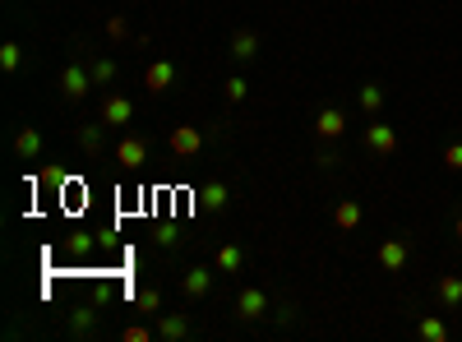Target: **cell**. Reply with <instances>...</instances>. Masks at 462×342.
Masks as SVG:
<instances>
[{
  "label": "cell",
  "instance_id": "1",
  "mask_svg": "<svg viewBox=\"0 0 462 342\" xmlns=\"http://www.w3.org/2000/svg\"><path fill=\"white\" fill-rule=\"evenodd\" d=\"M88 88H93V70H88V65H65V74H61V93L70 97V102H79Z\"/></svg>",
  "mask_w": 462,
  "mask_h": 342
},
{
  "label": "cell",
  "instance_id": "2",
  "mask_svg": "<svg viewBox=\"0 0 462 342\" xmlns=\"http://www.w3.org/2000/svg\"><path fill=\"white\" fill-rule=\"evenodd\" d=\"M181 291H185V296H190V301L209 296V291H213V268H209V263H194V268H190V273H185V278H181Z\"/></svg>",
  "mask_w": 462,
  "mask_h": 342
},
{
  "label": "cell",
  "instance_id": "3",
  "mask_svg": "<svg viewBox=\"0 0 462 342\" xmlns=\"http://www.w3.org/2000/svg\"><path fill=\"white\" fill-rule=\"evenodd\" d=\"M199 149H204V134L194 130V125H176L171 130V153L176 158H194Z\"/></svg>",
  "mask_w": 462,
  "mask_h": 342
},
{
  "label": "cell",
  "instance_id": "4",
  "mask_svg": "<svg viewBox=\"0 0 462 342\" xmlns=\"http://www.w3.org/2000/svg\"><path fill=\"white\" fill-rule=\"evenodd\" d=\"M171 84H176V65L171 61H153L149 74H144V88H149V93H166Z\"/></svg>",
  "mask_w": 462,
  "mask_h": 342
},
{
  "label": "cell",
  "instance_id": "5",
  "mask_svg": "<svg viewBox=\"0 0 462 342\" xmlns=\"http://www.w3.org/2000/svg\"><path fill=\"white\" fill-rule=\"evenodd\" d=\"M134 121V102L130 97H106L102 102V125H130Z\"/></svg>",
  "mask_w": 462,
  "mask_h": 342
},
{
  "label": "cell",
  "instance_id": "6",
  "mask_svg": "<svg viewBox=\"0 0 462 342\" xmlns=\"http://www.w3.org/2000/svg\"><path fill=\"white\" fill-rule=\"evenodd\" d=\"M366 144L379 153V158H388V153H398V130H393V125H370Z\"/></svg>",
  "mask_w": 462,
  "mask_h": 342
},
{
  "label": "cell",
  "instance_id": "7",
  "mask_svg": "<svg viewBox=\"0 0 462 342\" xmlns=\"http://www.w3.org/2000/svg\"><path fill=\"white\" fill-rule=\"evenodd\" d=\"M236 310H241V319H259L263 310H268V296H263L259 287H245L241 301H236Z\"/></svg>",
  "mask_w": 462,
  "mask_h": 342
},
{
  "label": "cell",
  "instance_id": "8",
  "mask_svg": "<svg viewBox=\"0 0 462 342\" xmlns=\"http://www.w3.org/2000/svg\"><path fill=\"white\" fill-rule=\"evenodd\" d=\"M314 130H319V139H338V134L347 130V116H342L338 106H328V111H319V121H314Z\"/></svg>",
  "mask_w": 462,
  "mask_h": 342
},
{
  "label": "cell",
  "instance_id": "9",
  "mask_svg": "<svg viewBox=\"0 0 462 342\" xmlns=\"http://www.w3.org/2000/svg\"><path fill=\"white\" fill-rule=\"evenodd\" d=\"M116 162H121V167H144V162H149V149H144L139 139H121L116 144Z\"/></svg>",
  "mask_w": 462,
  "mask_h": 342
},
{
  "label": "cell",
  "instance_id": "10",
  "mask_svg": "<svg viewBox=\"0 0 462 342\" xmlns=\"http://www.w3.org/2000/svg\"><path fill=\"white\" fill-rule=\"evenodd\" d=\"M333 227H338V231H356L361 227V203L356 199H342L338 208H333Z\"/></svg>",
  "mask_w": 462,
  "mask_h": 342
},
{
  "label": "cell",
  "instance_id": "11",
  "mask_svg": "<svg viewBox=\"0 0 462 342\" xmlns=\"http://www.w3.org/2000/svg\"><path fill=\"white\" fill-rule=\"evenodd\" d=\"M14 153H19V158H28V162H33L37 153H42V134H37L33 125H24V130L14 134Z\"/></svg>",
  "mask_w": 462,
  "mask_h": 342
},
{
  "label": "cell",
  "instance_id": "12",
  "mask_svg": "<svg viewBox=\"0 0 462 342\" xmlns=\"http://www.w3.org/2000/svg\"><path fill=\"white\" fill-rule=\"evenodd\" d=\"M227 199H231V190L222 181H213V185H204V190H199V203H204V208H213V213L227 208Z\"/></svg>",
  "mask_w": 462,
  "mask_h": 342
},
{
  "label": "cell",
  "instance_id": "13",
  "mask_svg": "<svg viewBox=\"0 0 462 342\" xmlns=\"http://www.w3.org/2000/svg\"><path fill=\"white\" fill-rule=\"evenodd\" d=\"M231 56H236V61H254V56H259V37H254V33H245V28H241V33H236L231 37Z\"/></svg>",
  "mask_w": 462,
  "mask_h": 342
},
{
  "label": "cell",
  "instance_id": "14",
  "mask_svg": "<svg viewBox=\"0 0 462 342\" xmlns=\"http://www.w3.org/2000/svg\"><path fill=\"white\" fill-rule=\"evenodd\" d=\"M379 263H384L388 273H398L402 263H407V246H402V241H384V246H379Z\"/></svg>",
  "mask_w": 462,
  "mask_h": 342
},
{
  "label": "cell",
  "instance_id": "15",
  "mask_svg": "<svg viewBox=\"0 0 462 342\" xmlns=\"http://www.w3.org/2000/svg\"><path fill=\"white\" fill-rule=\"evenodd\" d=\"M153 333L171 342V338H185V333H190V324H185L181 315H157V328H153Z\"/></svg>",
  "mask_w": 462,
  "mask_h": 342
},
{
  "label": "cell",
  "instance_id": "16",
  "mask_svg": "<svg viewBox=\"0 0 462 342\" xmlns=\"http://www.w3.org/2000/svg\"><path fill=\"white\" fill-rule=\"evenodd\" d=\"M439 301H444V306H462V273L439 278Z\"/></svg>",
  "mask_w": 462,
  "mask_h": 342
},
{
  "label": "cell",
  "instance_id": "17",
  "mask_svg": "<svg viewBox=\"0 0 462 342\" xmlns=\"http://www.w3.org/2000/svg\"><path fill=\"white\" fill-rule=\"evenodd\" d=\"M241 263H245V250L241 246H222L218 250V273H241Z\"/></svg>",
  "mask_w": 462,
  "mask_h": 342
},
{
  "label": "cell",
  "instance_id": "18",
  "mask_svg": "<svg viewBox=\"0 0 462 342\" xmlns=\"http://www.w3.org/2000/svg\"><path fill=\"white\" fill-rule=\"evenodd\" d=\"M134 306H139V315H162V291L144 287L139 296H134Z\"/></svg>",
  "mask_w": 462,
  "mask_h": 342
},
{
  "label": "cell",
  "instance_id": "19",
  "mask_svg": "<svg viewBox=\"0 0 462 342\" xmlns=\"http://www.w3.org/2000/svg\"><path fill=\"white\" fill-rule=\"evenodd\" d=\"M93 319H97L93 306H79L74 315H70V333H93Z\"/></svg>",
  "mask_w": 462,
  "mask_h": 342
},
{
  "label": "cell",
  "instance_id": "20",
  "mask_svg": "<svg viewBox=\"0 0 462 342\" xmlns=\"http://www.w3.org/2000/svg\"><path fill=\"white\" fill-rule=\"evenodd\" d=\"M416 333L426 338V342H444V338H448V328H444V319L430 315V319H421V324H416Z\"/></svg>",
  "mask_w": 462,
  "mask_h": 342
},
{
  "label": "cell",
  "instance_id": "21",
  "mask_svg": "<svg viewBox=\"0 0 462 342\" xmlns=\"http://www.w3.org/2000/svg\"><path fill=\"white\" fill-rule=\"evenodd\" d=\"M19 65H24V46H19V42H5V46H0V70L14 74Z\"/></svg>",
  "mask_w": 462,
  "mask_h": 342
},
{
  "label": "cell",
  "instance_id": "22",
  "mask_svg": "<svg viewBox=\"0 0 462 342\" xmlns=\"http://www.w3.org/2000/svg\"><path fill=\"white\" fill-rule=\"evenodd\" d=\"M102 130H106L102 121H97V125H84V130H79V144H84V153H97V149H102Z\"/></svg>",
  "mask_w": 462,
  "mask_h": 342
},
{
  "label": "cell",
  "instance_id": "23",
  "mask_svg": "<svg viewBox=\"0 0 462 342\" xmlns=\"http://www.w3.org/2000/svg\"><path fill=\"white\" fill-rule=\"evenodd\" d=\"M361 106H366V111H379V106H384V88L366 84V88H361Z\"/></svg>",
  "mask_w": 462,
  "mask_h": 342
},
{
  "label": "cell",
  "instance_id": "24",
  "mask_svg": "<svg viewBox=\"0 0 462 342\" xmlns=\"http://www.w3.org/2000/svg\"><path fill=\"white\" fill-rule=\"evenodd\" d=\"M88 70H93V84H111L116 79V61H93Z\"/></svg>",
  "mask_w": 462,
  "mask_h": 342
},
{
  "label": "cell",
  "instance_id": "25",
  "mask_svg": "<svg viewBox=\"0 0 462 342\" xmlns=\"http://www.w3.org/2000/svg\"><path fill=\"white\" fill-rule=\"evenodd\" d=\"M245 93H250V84H245L241 74H231V79H227V97H231V102H245Z\"/></svg>",
  "mask_w": 462,
  "mask_h": 342
},
{
  "label": "cell",
  "instance_id": "26",
  "mask_svg": "<svg viewBox=\"0 0 462 342\" xmlns=\"http://www.w3.org/2000/svg\"><path fill=\"white\" fill-rule=\"evenodd\" d=\"M444 167L448 171H462V144H448V149H444Z\"/></svg>",
  "mask_w": 462,
  "mask_h": 342
},
{
  "label": "cell",
  "instance_id": "27",
  "mask_svg": "<svg viewBox=\"0 0 462 342\" xmlns=\"http://www.w3.org/2000/svg\"><path fill=\"white\" fill-rule=\"evenodd\" d=\"M88 250H93V236L74 231V236H70V255H88Z\"/></svg>",
  "mask_w": 462,
  "mask_h": 342
},
{
  "label": "cell",
  "instance_id": "28",
  "mask_svg": "<svg viewBox=\"0 0 462 342\" xmlns=\"http://www.w3.org/2000/svg\"><path fill=\"white\" fill-rule=\"evenodd\" d=\"M106 37H125V19H121V14L106 19Z\"/></svg>",
  "mask_w": 462,
  "mask_h": 342
},
{
  "label": "cell",
  "instance_id": "29",
  "mask_svg": "<svg viewBox=\"0 0 462 342\" xmlns=\"http://www.w3.org/2000/svg\"><path fill=\"white\" fill-rule=\"evenodd\" d=\"M125 338H130V342H149V338H157V333H149V328H139V324H130V328H125Z\"/></svg>",
  "mask_w": 462,
  "mask_h": 342
},
{
  "label": "cell",
  "instance_id": "30",
  "mask_svg": "<svg viewBox=\"0 0 462 342\" xmlns=\"http://www.w3.org/2000/svg\"><path fill=\"white\" fill-rule=\"evenodd\" d=\"M157 246H166V250H171V246H181V236H176L171 227H162V231H157Z\"/></svg>",
  "mask_w": 462,
  "mask_h": 342
},
{
  "label": "cell",
  "instance_id": "31",
  "mask_svg": "<svg viewBox=\"0 0 462 342\" xmlns=\"http://www.w3.org/2000/svg\"><path fill=\"white\" fill-rule=\"evenodd\" d=\"M458 241H462V213H458Z\"/></svg>",
  "mask_w": 462,
  "mask_h": 342
}]
</instances>
